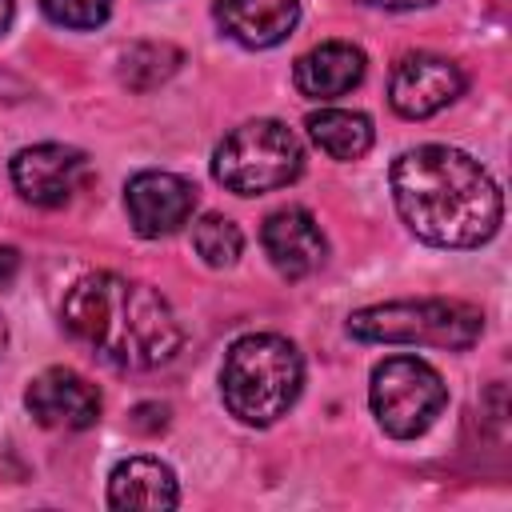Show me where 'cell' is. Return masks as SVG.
<instances>
[{
  "instance_id": "277c9868",
  "label": "cell",
  "mask_w": 512,
  "mask_h": 512,
  "mask_svg": "<svg viewBox=\"0 0 512 512\" xmlns=\"http://www.w3.org/2000/svg\"><path fill=\"white\" fill-rule=\"evenodd\" d=\"M348 332L368 344H428V348H472L484 332V312L468 300H388L348 316Z\"/></svg>"
},
{
  "instance_id": "2e32d148",
  "label": "cell",
  "mask_w": 512,
  "mask_h": 512,
  "mask_svg": "<svg viewBox=\"0 0 512 512\" xmlns=\"http://www.w3.org/2000/svg\"><path fill=\"white\" fill-rule=\"evenodd\" d=\"M192 248H196V256H200L208 268H228V264H236V256H240L244 236H240V228H236L228 216L204 212V216L192 224Z\"/></svg>"
},
{
  "instance_id": "d6986e66",
  "label": "cell",
  "mask_w": 512,
  "mask_h": 512,
  "mask_svg": "<svg viewBox=\"0 0 512 512\" xmlns=\"http://www.w3.org/2000/svg\"><path fill=\"white\" fill-rule=\"evenodd\" d=\"M368 8H384V12H408V8H428L436 0H360Z\"/></svg>"
},
{
  "instance_id": "52a82bcc",
  "label": "cell",
  "mask_w": 512,
  "mask_h": 512,
  "mask_svg": "<svg viewBox=\"0 0 512 512\" xmlns=\"http://www.w3.org/2000/svg\"><path fill=\"white\" fill-rule=\"evenodd\" d=\"M464 92V72L456 60L436 52H408L396 60L388 80V104L404 120H424L448 108Z\"/></svg>"
},
{
  "instance_id": "ffe728a7",
  "label": "cell",
  "mask_w": 512,
  "mask_h": 512,
  "mask_svg": "<svg viewBox=\"0 0 512 512\" xmlns=\"http://www.w3.org/2000/svg\"><path fill=\"white\" fill-rule=\"evenodd\" d=\"M16 264H20V256H16V248H0V288L16 276Z\"/></svg>"
},
{
  "instance_id": "4fadbf2b",
  "label": "cell",
  "mask_w": 512,
  "mask_h": 512,
  "mask_svg": "<svg viewBox=\"0 0 512 512\" xmlns=\"http://www.w3.org/2000/svg\"><path fill=\"white\" fill-rule=\"evenodd\" d=\"M360 80H364V52L344 40L308 48L292 68V84L308 100H336V96L352 92Z\"/></svg>"
},
{
  "instance_id": "7c38bea8",
  "label": "cell",
  "mask_w": 512,
  "mask_h": 512,
  "mask_svg": "<svg viewBox=\"0 0 512 512\" xmlns=\"http://www.w3.org/2000/svg\"><path fill=\"white\" fill-rule=\"evenodd\" d=\"M300 20V0H216V24L244 48H276Z\"/></svg>"
},
{
  "instance_id": "5b68a950",
  "label": "cell",
  "mask_w": 512,
  "mask_h": 512,
  "mask_svg": "<svg viewBox=\"0 0 512 512\" xmlns=\"http://www.w3.org/2000/svg\"><path fill=\"white\" fill-rule=\"evenodd\" d=\"M304 172L300 136L280 120H248L212 152V176L236 196H264Z\"/></svg>"
},
{
  "instance_id": "9c48e42d",
  "label": "cell",
  "mask_w": 512,
  "mask_h": 512,
  "mask_svg": "<svg viewBox=\"0 0 512 512\" xmlns=\"http://www.w3.org/2000/svg\"><path fill=\"white\" fill-rule=\"evenodd\" d=\"M124 208L132 228L144 240H160L172 236L176 228H184L196 212V184L176 176V172H136L124 184Z\"/></svg>"
},
{
  "instance_id": "8992f818",
  "label": "cell",
  "mask_w": 512,
  "mask_h": 512,
  "mask_svg": "<svg viewBox=\"0 0 512 512\" xmlns=\"http://www.w3.org/2000/svg\"><path fill=\"white\" fill-rule=\"evenodd\" d=\"M368 404H372L376 424L388 436L412 440V436L428 432L432 420L444 412L448 388H444L440 372L428 360H420V356H384L372 368Z\"/></svg>"
},
{
  "instance_id": "7402d4cb",
  "label": "cell",
  "mask_w": 512,
  "mask_h": 512,
  "mask_svg": "<svg viewBox=\"0 0 512 512\" xmlns=\"http://www.w3.org/2000/svg\"><path fill=\"white\" fill-rule=\"evenodd\" d=\"M4 344H8V328H4V316H0V352H4Z\"/></svg>"
},
{
  "instance_id": "ba28073f",
  "label": "cell",
  "mask_w": 512,
  "mask_h": 512,
  "mask_svg": "<svg viewBox=\"0 0 512 512\" xmlns=\"http://www.w3.org/2000/svg\"><path fill=\"white\" fill-rule=\"evenodd\" d=\"M88 180V156L68 144H32L12 156V184L36 208H64Z\"/></svg>"
},
{
  "instance_id": "9a60e30c",
  "label": "cell",
  "mask_w": 512,
  "mask_h": 512,
  "mask_svg": "<svg viewBox=\"0 0 512 512\" xmlns=\"http://www.w3.org/2000/svg\"><path fill=\"white\" fill-rule=\"evenodd\" d=\"M312 144L332 160H360L372 148V120L352 108H320L304 120Z\"/></svg>"
},
{
  "instance_id": "7a4b0ae2",
  "label": "cell",
  "mask_w": 512,
  "mask_h": 512,
  "mask_svg": "<svg viewBox=\"0 0 512 512\" xmlns=\"http://www.w3.org/2000/svg\"><path fill=\"white\" fill-rule=\"evenodd\" d=\"M60 324L92 356L128 372L168 364L184 340L172 304L152 284L116 272L76 280L60 304Z\"/></svg>"
},
{
  "instance_id": "6da1fadb",
  "label": "cell",
  "mask_w": 512,
  "mask_h": 512,
  "mask_svg": "<svg viewBox=\"0 0 512 512\" xmlns=\"http://www.w3.org/2000/svg\"><path fill=\"white\" fill-rule=\"evenodd\" d=\"M400 220L436 248H480L496 236L504 200L488 168L448 144H420L388 172Z\"/></svg>"
},
{
  "instance_id": "e0dca14e",
  "label": "cell",
  "mask_w": 512,
  "mask_h": 512,
  "mask_svg": "<svg viewBox=\"0 0 512 512\" xmlns=\"http://www.w3.org/2000/svg\"><path fill=\"white\" fill-rule=\"evenodd\" d=\"M176 64H180V52L172 44H136V48L124 52L120 76L132 88H152V84L168 80L176 72Z\"/></svg>"
},
{
  "instance_id": "5bb4252c",
  "label": "cell",
  "mask_w": 512,
  "mask_h": 512,
  "mask_svg": "<svg viewBox=\"0 0 512 512\" xmlns=\"http://www.w3.org/2000/svg\"><path fill=\"white\" fill-rule=\"evenodd\" d=\"M180 504V488L168 464L156 456H128L108 476V508H148L168 512Z\"/></svg>"
},
{
  "instance_id": "3957f363",
  "label": "cell",
  "mask_w": 512,
  "mask_h": 512,
  "mask_svg": "<svg viewBox=\"0 0 512 512\" xmlns=\"http://www.w3.org/2000/svg\"><path fill=\"white\" fill-rule=\"evenodd\" d=\"M300 384H304V360L296 344L280 332H248L232 340L224 352L220 364L224 408L252 428L276 424L296 404Z\"/></svg>"
},
{
  "instance_id": "8fae6325",
  "label": "cell",
  "mask_w": 512,
  "mask_h": 512,
  "mask_svg": "<svg viewBox=\"0 0 512 512\" xmlns=\"http://www.w3.org/2000/svg\"><path fill=\"white\" fill-rule=\"evenodd\" d=\"M260 244H264L268 260H272V268L280 276H288V280L312 276L328 256V244H324V232H320L316 216L308 208H296V204L276 208L264 220Z\"/></svg>"
},
{
  "instance_id": "30bf717a",
  "label": "cell",
  "mask_w": 512,
  "mask_h": 512,
  "mask_svg": "<svg viewBox=\"0 0 512 512\" xmlns=\"http://www.w3.org/2000/svg\"><path fill=\"white\" fill-rule=\"evenodd\" d=\"M24 408L32 412L36 424L60 428V432H80L100 420V392L72 368H44L40 376L28 380L24 388Z\"/></svg>"
},
{
  "instance_id": "ac0fdd59",
  "label": "cell",
  "mask_w": 512,
  "mask_h": 512,
  "mask_svg": "<svg viewBox=\"0 0 512 512\" xmlns=\"http://www.w3.org/2000/svg\"><path fill=\"white\" fill-rule=\"evenodd\" d=\"M40 4H44V16H48L52 24L76 28V32L104 24L108 12H112V0H40Z\"/></svg>"
},
{
  "instance_id": "44dd1931",
  "label": "cell",
  "mask_w": 512,
  "mask_h": 512,
  "mask_svg": "<svg viewBox=\"0 0 512 512\" xmlns=\"http://www.w3.org/2000/svg\"><path fill=\"white\" fill-rule=\"evenodd\" d=\"M12 16H16V4L12 0H0V36L12 28Z\"/></svg>"
}]
</instances>
